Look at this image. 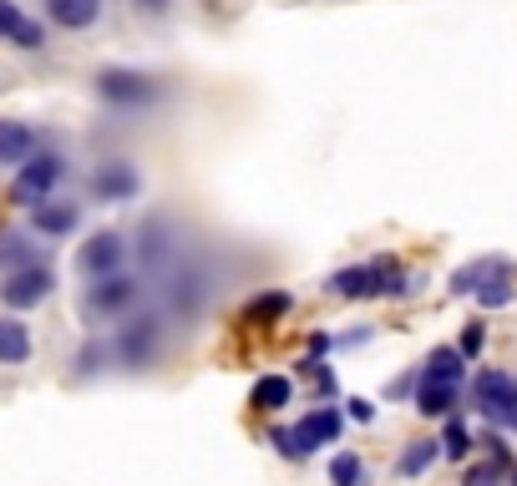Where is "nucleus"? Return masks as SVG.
Listing matches in <instances>:
<instances>
[{"label":"nucleus","mask_w":517,"mask_h":486,"mask_svg":"<svg viewBox=\"0 0 517 486\" xmlns=\"http://www.w3.org/2000/svg\"><path fill=\"white\" fill-rule=\"evenodd\" d=\"M97 97L112 107V112H147V107H158L168 97V87L158 76H147V71H132V66H107L97 71Z\"/></svg>","instance_id":"f257e3e1"},{"label":"nucleus","mask_w":517,"mask_h":486,"mask_svg":"<svg viewBox=\"0 0 517 486\" xmlns=\"http://www.w3.org/2000/svg\"><path fill=\"white\" fill-rule=\"evenodd\" d=\"M472 405H477L487 421L512 426V416H517V375H512V370H477V380H472Z\"/></svg>","instance_id":"423d86ee"},{"label":"nucleus","mask_w":517,"mask_h":486,"mask_svg":"<svg viewBox=\"0 0 517 486\" xmlns=\"http://www.w3.org/2000/svg\"><path fill=\"white\" fill-rule=\"evenodd\" d=\"M137 193H142V173H137V162H127V157H102L92 168V178H87V198L107 203V208L132 203Z\"/></svg>","instance_id":"39448f33"},{"label":"nucleus","mask_w":517,"mask_h":486,"mask_svg":"<svg viewBox=\"0 0 517 486\" xmlns=\"http://www.w3.org/2000/svg\"><path fill=\"white\" fill-rule=\"evenodd\" d=\"M472 294H477V304H482V309H507V304L517 299L512 264H507V259H497V264H492V269L477 279V289H472Z\"/></svg>","instance_id":"4468645a"},{"label":"nucleus","mask_w":517,"mask_h":486,"mask_svg":"<svg viewBox=\"0 0 517 486\" xmlns=\"http://www.w3.org/2000/svg\"><path fill=\"white\" fill-rule=\"evenodd\" d=\"M11 46H16V51H46V46H51V26H46V21L21 16V21H16V31H11Z\"/></svg>","instance_id":"5701e85b"},{"label":"nucleus","mask_w":517,"mask_h":486,"mask_svg":"<svg viewBox=\"0 0 517 486\" xmlns=\"http://www.w3.org/2000/svg\"><path fill=\"white\" fill-rule=\"evenodd\" d=\"M330 345H335V340H330V335H310V355H315V360H320V355H325V350H330Z\"/></svg>","instance_id":"f704fd0d"},{"label":"nucleus","mask_w":517,"mask_h":486,"mask_svg":"<svg viewBox=\"0 0 517 486\" xmlns=\"http://www.w3.org/2000/svg\"><path fill=\"white\" fill-rule=\"evenodd\" d=\"M289 400H294V380L289 375H259L254 390H249V405H254V411H264V416L284 411Z\"/></svg>","instance_id":"dca6fc26"},{"label":"nucleus","mask_w":517,"mask_h":486,"mask_svg":"<svg viewBox=\"0 0 517 486\" xmlns=\"http://www.w3.org/2000/svg\"><path fill=\"white\" fill-rule=\"evenodd\" d=\"M26 264H41V249L31 243V233H16V228H6V233H0V274L26 269Z\"/></svg>","instance_id":"6ab92c4d"},{"label":"nucleus","mask_w":517,"mask_h":486,"mask_svg":"<svg viewBox=\"0 0 517 486\" xmlns=\"http://www.w3.org/2000/svg\"><path fill=\"white\" fill-rule=\"evenodd\" d=\"M51 289H56V274H51L46 264H26V269H11V274H6L0 299H6L11 309H36V304L51 299Z\"/></svg>","instance_id":"6e6552de"},{"label":"nucleus","mask_w":517,"mask_h":486,"mask_svg":"<svg viewBox=\"0 0 517 486\" xmlns=\"http://www.w3.org/2000/svg\"><path fill=\"white\" fill-rule=\"evenodd\" d=\"M107 360H112V345H87V350L77 355V375L87 380V375H97V370H102Z\"/></svg>","instance_id":"cd10ccee"},{"label":"nucleus","mask_w":517,"mask_h":486,"mask_svg":"<svg viewBox=\"0 0 517 486\" xmlns=\"http://www.w3.org/2000/svg\"><path fill=\"white\" fill-rule=\"evenodd\" d=\"M31 213V233H41V238H71L82 228V203L77 198H41V203H31L26 208Z\"/></svg>","instance_id":"1a4fd4ad"},{"label":"nucleus","mask_w":517,"mask_h":486,"mask_svg":"<svg viewBox=\"0 0 517 486\" xmlns=\"http://www.w3.org/2000/svg\"><path fill=\"white\" fill-rule=\"evenodd\" d=\"M416 380H431V385H462V380H467V360H462V350H457V345H436V350L426 355V365L416 370Z\"/></svg>","instance_id":"ddd939ff"},{"label":"nucleus","mask_w":517,"mask_h":486,"mask_svg":"<svg viewBox=\"0 0 517 486\" xmlns=\"http://www.w3.org/2000/svg\"><path fill=\"white\" fill-rule=\"evenodd\" d=\"M310 375H315V395H325V400H330V395H335V370L315 360V370H310Z\"/></svg>","instance_id":"473e14b6"},{"label":"nucleus","mask_w":517,"mask_h":486,"mask_svg":"<svg viewBox=\"0 0 517 486\" xmlns=\"http://www.w3.org/2000/svg\"><path fill=\"white\" fill-rule=\"evenodd\" d=\"M137 299H142V284H137L132 274H107V279H92V284H87L82 314H87L92 324H102V319H127V314L137 309Z\"/></svg>","instance_id":"20e7f679"},{"label":"nucleus","mask_w":517,"mask_h":486,"mask_svg":"<svg viewBox=\"0 0 517 486\" xmlns=\"http://www.w3.org/2000/svg\"><path fill=\"white\" fill-rule=\"evenodd\" d=\"M46 11V26H61V31H97L102 16H107V0H41Z\"/></svg>","instance_id":"9b49d317"},{"label":"nucleus","mask_w":517,"mask_h":486,"mask_svg":"<svg viewBox=\"0 0 517 486\" xmlns=\"http://www.w3.org/2000/svg\"><path fill=\"white\" fill-rule=\"evenodd\" d=\"M492 264H497V259H477V264L457 269V274H452V294H472V289H477V279H482Z\"/></svg>","instance_id":"bb28decb"},{"label":"nucleus","mask_w":517,"mask_h":486,"mask_svg":"<svg viewBox=\"0 0 517 486\" xmlns=\"http://www.w3.org/2000/svg\"><path fill=\"white\" fill-rule=\"evenodd\" d=\"M289 309H294V294H289V289H264V294H254V299L244 304V324H259V330H264V324H279Z\"/></svg>","instance_id":"f3484780"},{"label":"nucleus","mask_w":517,"mask_h":486,"mask_svg":"<svg viewBox=\"0 0 517 486\" xmlns=\"http://www.w3.org/2000/svg\"><path fill=\"white\" fill-rule=\"evenodd\" d=\"M436 456H441V441H411V446L401 451L396 471H401V476H421V471L436 466Z\"/></svg>","instance_id":"4be33fe9"},{"label":"nucleus","mask_w":517,"mask_h":486,"mask_svg":"<svg viewBox=\"0 0 517 486\" xmlns=\"http://www.w3.org/2000/svg\"><path fill=\"white\" fill-rule=\"evenodd\" d=\"M345 416H350V421H360V426H371V421H376V405L355 395V400H345Z\"/></svg>","instance_id":"2f4dec72"},{"label":"nucleus","mask_w":517,"mask_h":486,"mask_svg":"<svg viewBox=\"0 0 517 486\" xmlns=\"http://www.w3.org/2000/svg\"><path fill=\"white\" fill-rule=\"evenodd\" d=\"M416 284H411V274L396 264V259H376V299H406Z\"/></svg>","instance_id":"412c9836"},{"label":"nucleus","mask_w":517,"mask_h":486,"mask_svg":"<svg viewBox=\"0 0 517 486\" xmlns=\"http://www.w3.org/2000/svg\"><path fill=\"white\" fill-rule=\"evenodd\" d=\"M330 486H365V461L355 451H335L330 456Z\"/></svg>","instance_id":"b1692460"},{"label":"nucleus","mask_w":517,"mask_h":486,"mask_svg":"<svg viewBox=\"0 0 517 486\" xmlns=\"http://www.w3.org/2000/svg\"><path fill=\"white\" fill-rule=\"evenodd\" d=\"M147 243H142V259L147 264H168L173 259V238H168V223H147V233H142Z\"/></svg>","instance_id":"a878e982"},{"label":"nucleus","mask_w":517,"mask_h":486,"mask_svg":"<svg viewBox=\"0 0 517 486\" xmlns=\"http://www.w3.org/2000/svg\"><path fill=\"white\" fill-rule=\"evenodd\" d=\"M512 431H517V416H512Z\"/></svg>","instance_id":"c9c22d12"},{"label":"nucleus","mask_w":517,"mask_h":486,"mask_svg":"<svg viewBox=\"0 0 517 486\" xmlns=\"http://www.w3.org/2000/svg\"><path fill=\"white\" fill-rule=\"evenodd\" d=\"M340 426H345V416L335 411V405H320V411H310L300 426L289 431V446H294V461H305L315 446H335L340 441Z\"/></svg>","instance_id":"9d476101"},{"label":"nucleus","mask_w":517,"mask_h":486,"mask_svg":"<svg viewBox=\"0 0 517 486\" xmlns=\"http://www.w3.org/2000/svg\"><path fill=\"white\" fill-rule=\"evenodd\" d=\"M41 147V132L21 117H0V168H21V162Z\"/></svg>","instance_id":"f8f14e48"},{"label":"nucleus","mask_w":517,"mask_h":486,"mask_svg":"<svg viewBox=\"0 0 517 486\" xmlns=\"http://www.w3.org/2000/svg\"><path fill=\"white\" fill-rule=\"evenodd\" d=\"M411 390H416V375H396L386 395H396V400H401V395H411Z\"/></svg>","instance_id":"72a5a7b5"},{"label":"nucleus","mask_w":517,"mask_h":486,"mask_svg":"<svg viewBox=\"0 0 517 486\" xmlns=\"http://www.w3.org/2000/svg\"><path fill=\"white\" fill-rule=\"evenodd\" d=\"M127 254H132V243H127L117 228H102V233H92V238L82 243L71 264H77L82 279H107V274H122Z\"/></svg>","instance_id":"0eeeda50"},{"label":"nucleus","mask_w":517,"mask_h":486,"mask_svg":"<svg viewBox=\"0 0 517 486\" xmlns=\"http://www.w3.org/2000/svg\"><path fill=\"white\" fill-rule=\"evenodd\" d=\"M127 6L142 16V21H168L178 11V0H127Z\"/></svg>","instance_id":"c85d7f7f"},{"label":"nucleus","mask_w":517,"mask_h":486,"mask_svg":"<svg viewBox=\"0 0 517 486\" xmlns=\"http://www.w3.org/2000/svg\"><path fill=\"white\" fill-rule=\"evenodd\" d=\"M66 152H56V147H36L21 168H16V183H11V203L16 208H31V203H41V198H51L56 193V183L66 178Z\"/></svg>","instance_id":"7ed1b4c3"},{"label":"nucleus","mask_w":517,"mask_h":486,"mask_svg":"<svg viewBox=\"0 0 517 486\" xmlns=\"http://www.w3.org/2000/svg\"><path fill=\"white\" fill-rule=\"evenodd\" d=\"M158 355H163V319L158 314H127L117 324V340H112V365L147 370V365H158Z\"/></svg>","instance_id":"f03ea898"},{"label":"nucleus","mask_w":517,"mask_h":486,"mask_svg":"<svg viewBox=\"0 0 517 486\" xmlns=\"http://www.w3.org/2000/svg\"><path fill=\"white\" fill-rule=\"evenodd\" d=\"M21 16H26V11L16 6V0H0V41H11V31H16Z\"/></svg>","instance_id":"7c9ffc66"},{"label":"nucleus","mask_w":517,"mask_h":486,"mask_svg":"<svg viewBox=\"0 0 517 486\" xmlns=\"http://www.w3.org/2000/svg\"><path fill=\"white\" fill-rule=\"evenodd\" d=\"M482 345H487V330H482V324H467V330H462V360H477L482 355Z\"/></svg>","instance_id":"c756f323"},{"label":"nucleus","mask_w":517,"mask_h":486,"mask_svg":"<svg viewBox=\"0 0 517 486\" xmlns=\"http://www.w3.org/2000/svg\"><path fill=\"white\" fill-rule=\"evenodd\" d=\"M325 289L335 299H376V264H350V269L330 274Z\"/></svg>","instance_id":"2eb2a0df"},{"label":"nucleus","mask_w":517,"mask_h":486,"mask_svg":"<svg viewBox=\"0 0 517 486\" xmlns=\"http://www.w3.org/2000/svg\"><path fill=\"white\" fill-rule=\"evenodd\" d=\"M31 360V330L21 319H0V365H26Z\"/></svg>","instance_id":"aec40b11"},{"label":"nucleus","mask_w":517,"mask_h":486,"mask_svg":"<svg viewBox=\"0 0 517 486\" xmlns=\"http://www.w3.org/2000/svg\"><path fill=\"white\" fill-rule=\"evenodd\" d=\"M416 411L421 416H431V421H441V416H452L457 411V395H462V385H431V380H416Z\"/></svg>","instance_id":"a211bd4d"},{"label":"nucleus","mask_w":517,"mask_h":486,"mask_svg":"<svg viewBox=\"0 0 517 486\" xmlns=\"http://www.w3.org/2000/svg\"><path fill=\"white\" fill-rule=\"evenodd\" d=\"M441 456H447V461H467L472 456V431L457 416H447V431H441Z\"/></svg>","instance_id":"393cba45"}]
</instances>
